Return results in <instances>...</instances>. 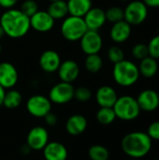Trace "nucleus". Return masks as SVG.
<instances>
[{"label": "nucleus", "mask_w": 159, "mask_h": 160, "mask_svg": "<svg viewBox=\"0 0 159 160\" xmlns=\"http://www.w3.org/2000/svg\"><path fill=\"white\" fill-rule=\"evenodd\" d=\"M131 32V25L125 20H122L112 23V26L110 30V38L113 42L117 44L124 43L130 38Z\"/></svg>", "instance_id": "17"}, {"label": "nucleus", "mask_w": 159, "mask_h": 160, "mask_svg": "<svg viewBox=\"0 0 159 160\" xmlns=\"http://www.w3.org/2000/svg\"><path fill=\"white\" fill-rule=\"evenodd\" d=\"M19 0H0V7L5 8V9H8V8H12Z\"/></svg>", "instance_id": "36"}, {"label": "nucleus", "mask_w": 159, "mask_h": 160, "mask_svg": "<svg viewBox=\"0 0 159 160\" xmlns=\"http://www.w3.org/2000/svg\"><path fill=\"white\" fill-rule=\"evenodd\" d=\"M19 75L14 65L8 62L0 63V85L5 89L13 88L18 82Z\"/></svg>", "instance_id": "13"}, {"label": "nucleus", "mask_w": 159, "mask_h": 160, "mask_svg": "<svg viewBox=\"0 0 159 160\" xmlns=\"http://www.w3.org/2000/svg\"><path fill=\"white\" fill-rule=\"evenodd\" d=\"M131 54L136 60H142L149 55L148 46L145 43H137L133 46L131 50Z\"/></svg>", "instance_id": "29"}, {"label": "nucleus", "mask_w": 159, "mask_h": 160, "mask_svg": "<svg viewBox=\"0 0 159 160\" xmlns=\"http://www.w3.org/2000/svg\"><path fill=\"white\" fill-rule=\"evenodd\" d=\"M83 20L88 30H96L98 31L107 22L105 10L101 8H91L90 10L84 15Z\"/></svg>", "instance_id": "16"}, {"label": "nucleus", "mask_w": 159, "mask_h": 160, "mask_svg": "<svg viewBox=\"0 0 159 160\" xmlns=\"http://www.w3.org/2000/svg\"><path fill=\"white\" fill-rule=\"evenodd\" d=\"M117 98L116 91L110 85H102L96 92V101L100 107L112 108Z\"/></svg>", "instance_id": "18"}, {"label": "nucleus", "mask_w": 159, "mask_h": 160, "mask_svg": "<svg viewBox=\"0 0 159 160\" xmlns=\"http://www.w3.org/2000/svg\"><path fill=\"white\" fill-rule=\"evenodd\" d=\"M43 118H44L45 123H46L48 126H50V127L55 126V125L57 124V122H58V118H57L56 114H54V113H52V112H50L48 114H46Z\"/></svg>", "instance_id": "35"}, {"label": "nucleus", "mask_w": 159, "mask_h": 160, "mask_svg": "<svg viewBox=\"0 0 159 160\" xmlns=\"http://www.w3.org/2000/svg\"><path fill=\"white\" fill-rule=\"evenodd\" d=\"M157 94H158V98H159V92H157Z\"/></svg>", "instance_id": "44"}, {"label": "nucleus", "mask_w": 159, "mask_h": 160, "mask_svg": "<svg viewBox=\"0 0 159 160\" xmlns=\"http://www.w3.org/2000/svg\"><path fill=\"white\" fill-rule=\"evenodd\" d=\"M119 1H122V2H129L131 0H119Z\"/></svg>", "instance_id": "41"}, {"label": "nucleus", "mask_w": 159, "mask_h": 160, "mask_svg": "<svg viewBox=\"0 0 159 160\" xmlns=\"http://www.w3.org/2000/svg\"><path fill=\"white\" fill-rule=\"evenodd\" d=\"M47 12L54 19V20H61L65 19L68 15L67 5L65 0L54 1L51 2Z\"/></svg>", "instance_id": "23"}, {"label": "nucleus", "mask_w": 159, "mask_h": 160, "mask_svg": "<svg viewBox=\"0 0 159 160\" xmlns=\"http://www.w3.org/2000/svg\"><path fill=\"white\" fill-rule=\"evenodd\" d=\"M48 142L49 134L45 128L37 126L29 130L26 137V144L31 150H43V148L46 146Z\"/></svg>", "instance_id": "10"}, {"label": "nucleus", "mask_w": 159, "mask_h": 160, "mask_svg": "<svg viewBox=\"0 0 159 160\" xmlns=\"http://www.w3.org/2000/svg\"><path fill=\"white\" fill-rule=\"evenodd\" d=\"M5 93H6V89L3 86L0 85V106L3 105V100H4Z\"/></svg>", "instance_id": "38"}, {"label": "nucleus", "mask_w": 159, "mask_h": 160, "mask_svg": "<svg viewBox=\"0 0 159 160\" xmlns=\"http://www.w3.org/2000/svg\"><path fill=\"white\" fill-rule=\"evenodd\" d=\"M148 8H159V0H142Z\"/></svg>", "instance_id": "37"}, {"label": "nucleus", "mask_w": 159, "mask_h": 160, "mask_svg": "<svg viewBox=\"0 0 159 160\" xmlns=\"http://www.w3.org/2000/svg\"><path fill=\"white\" fill-rule=\"evenodd\" d=\"M67 150L66 146L58 142H51L43 148V157L45 160H67Z\"/></svg>", "instance_id": "19"}, {"label": "nucleus", "mask_w": 159, "mask_h": 160, "mask_svg": "<svg viewBox=\"0 0 159 160\" xmlns=\"http://www.w3.org/2000/svg\"><path fill=\"white\" fill-rule=\"evenodd\" d=\"M26 110L36 118H43L52 110V102L43 95H34L26 101Z\"/></svg>", "instance_id": "8"}, {"label": "nucleus", "mask_w": 159, "mask_h": 160, "mask_svg": "<svg viewBox=\"0 0 159 160\" xmlns=\"http://www.w3.org/2000/svg\"><path fill=\"white\" fill-rule=\"evenodd\" d=\"M140 71L138 66L129 60L114 64L112 68V77L114 82L122 87H129L134 85L140 79Z\"/></svg>", "instance_id": "3"}, {"label": "nucleus", "mask_w": 159, "mask_h": 160, "mask_svg": "<svg viewBox=\"0 0 159 160\" xmlns=\"http://www.w3.org/2000/svg\"><path fill=\"white\" fill-rule=\"evenodd\" d=\"M148 46V52H149V55L157 60L159 59V35L154 36L149 43L147 44Z\"/></svg>", "instance_id": "33"}, {"label": "nucleus", "mask_w": 159, "mask_h": 160, "mask_svg": "<svg viewBox=\"0 0 159 160\" xmlns=\"http://www.w3.org/2000/svg\"><path fill=\"white\" fill-rule=\"evenodd\" d=\"M66 131L71 136L82 134L87 128V120L82 114H73L66 122Z\"/></svg>", "instance_id": "20"}, {"label": "nucleus", "mask_w": 159, "mask_h": 160, "mask_svg": "<svg viewBox=\"0 0 159 160\" xmlns=\"http://www.w3.org/2000/svg\"><path fill=\"white\" fill-rule=\"evenodd\" d=\"M96 116H97V120L98 121V123L103 126L111 125L116 119V115H115L113 109L107 108V107H100Z\"/></svg>", "instance_id": "26"}, {"label": "nucleus", "mask_w": 159, "mask_h": 160, "mask_svg": "<svg viewBox=\"0 0 159 160\" xmlns=\"http://www.w3.org/2000/svg\"><path fill=\"white\" fill-rule=\"evenodd\" d=\"M148 17V7L140 0H131L124 9V20L132 25L143 23Z\"/></svg>", "instance_id": "6"}, {"label": "nucleus", "mask_w": 159, "mask_h": 160, "mask_svg": "<svg viewBox=\"0 0 159 160\" xmlns=\"http://www.w3.org/2000/svg\"><path fill=\"white\" fill-rule=\"evenodd\" d=\"M108 58L112 63L116 64V63H119L125 59V52L119 46L114 45V46H112L109 48Z\"/></svg>", "instance_id": "30"}, {"label": "nucleus", "mask_w": 159, "mask_h": 160, "mask_svg": "<svg viewBox=\"0 0 159 160\" xmlns=\"http://www.w3.org/2000/svg\"><path fill=\"white\" fill-rule=\"evenodd\" d=\"M92 98V92L89 88L81 86L75 89L74 91V98H76L79 102H87Z\"/></svg>", "instance_id": "31"}, {"label": "nucleus", "mask_w": 159, "mask_h": 160, "mask_svg": "<svg viewBox=\"0 0 159 160\" xmlns=\"http://www.w3.org/2000/svg\"><path fill=\"white\" fill-rule=\"evenodd\" d=\"M67 5L69 15L83 18L92 8V0H67Z\"/></svg>", "instance_id": "21"}, {"label": "nucleus", "mask_w": 159, "mask_h": 160, "mask_svg": "<svg viewBox=\"0 0 159 160\" xmlns=\"http://www.w3.org/2000/svg\"><path fill=\"white\" fill-rule=\"evenodd\" d=\"M40 68L46 73L56 72L61 64V57L59 53L53 50L44 51L38 60Z\"/></svg>", "instance_id": "15"}, {"label": "nucleus", "mask_w": 159, "mask_h": 160, "mask_svg": "<svg viewBox=\"0 0 159 160\" xmlns=\"http://www.w3.org/2000/svg\"><path fill=\"white\" fill-rule=\"evenodd\" d=\"M61 34L63 38L70 42L79 41L88 30L83 18L68 15L61 24Z\"/></svg>", "instance_id": "5"}, {"label": "nucleus", "mask_w": 159, "mask_h": 160, "mask_svg": "<svg viewBox=\"0 0 159 160\" xmlns=\"http://www.w3.org/2000/svg\"><path fill=\"white\" fill-rule=\"evenodd\" d=\"M138 68L141 76L151 79L155 77L158 71V63L157 59L148 55L147 57L140 61V65L138 66Z\"/></svg>", "instance_id": "22"}, {"label": "nucleus", "mask_w": 159, "mask_h": 160, "mask_svg": "<svg viewBox=\"0 0 159 160\" xmlns=\"http://www.w3.org/2000/svg\"><path fill=\"white\" fill-rule=\"evenodd\" d=\"M137 102L141 111L151 112L159 107V98L157 91L153 89L142 90L137 97Z\"/></svg>", "instance_id": "12"}, {"label": "nucleus", "mask_w": 159, "mask_h": 160, "mask_svg": "<svg viewBox=\"0 0 159 160\" xmlns=\"http://www.w3.org/2000/svg\"><path fill=\"white\" fill-rule=\"evenodd\" d=\"M54 19L45 10H38L30 17V26L37 32L47 33L54 26Z\"/></svg>", "instance_id": "11"}, {"label": "nucleus", "mask_w": 159, "mask_h": 160, "mask_svg": "<svg viewBox=\"0 0 159 160\" xmlns=\"http://www.w3.org/2000/svg\"><path fill=\"white\" fill-rule=\"evenodd\" d=\"M74 91L75 88L72 83L60 82L51 88L49 92V99L54 104H67L74 98Z\"/></svg>", "instance_id": "7"}, {"label": "nucleus", "mask_w": 159, "mask_h": 160, "mask_svg": "<svg viewBox=\"0 0 159 160\" xmlns=\"http://www.w3.org/2000/svg\"><path fill=\"white\" fill-rule=\"evenodd\" d=\"M1 52H2V46H1V44H0V53H1Z\"/></svg>", "instance_id": "43"}, {"label": "nucleus", "mask_w": 159, "mask_h": 160, "mask_svg": "<svg viewBox=\"0 0 159 160\" xmlns=\"http://www.w3.org/2000/svg\"><path fill=\"white\" fill-rule=\"evenodd\" d=\"M84 66L86 70L90 73H97L103 67V60L98 53L89 54L85 58Z\"/></svg>", "instance_id": "25"}, {"label": "nucleus", "mask_w": 159, "mask_h": 160, "mask_svg": "<svg viewBox=\"0 0 159 160\" xmlns=\"http://www.w3.org/2000/svg\"><path fill=\"white\" fill-rule=\"evenodd\" d=\"M48 1H50V2H54V1H60V0H48Z\"/></svg>", "instance_id": "42"}, {"label": "nucleus", "mask_w": 159, "mask_h": 160, "mask_svg": "<svg viewBox=\"0 0 159 160\" xmlns=\"http://www.w3.org/2000/svg\"><path fill=\"white\" fill-rule=\"evenodd\" d=\"M146 133L152 141H159V121L151 123Z\"/></svg>", "instance_id": "34"}, {"label": "nucleus", "mask_w": 159, "mask_h": 160, "mask_svg": "<svg viewBox=\"0 0 159 160\" xmlns=\"http://www.w3.org/2000/svg\"><path fill=\"white\" fill-rule=\"evenodd\" d=\"M20 9L30 18L37 11H38V5L35 0H25L22 2Z\"/></svg>", "instance_id": "32"}, {"label": "nucleus", "mask_w": 159, "mask_h": 160, "mask_svg": "<svg viewBox=\"0 0 159 160\" xmlns=\"http://www.w3.org/2000/svg\"><path fill=\"white\" fill-rule=\"evenodd\" d=\"M154 160H159V159H154Z\"/></svg>", "instance_id": "45"}, {"label": "nucleus", "mask_w": 159, "mask_h": 160, "mask_svg": "<svg viewBox=\"0 0 159 160\" xmlns=\"http://www.w3.org/2000/svg\"><path fill=\"white\" fill-rule=\"evenodd\" d=\"M0 25L6 36L11 38H20L24 37L30 30V18L21 9H6L0 17Z\"/></svg>", "instance_id": "1"}, {"label": "nucleus", "mask_w": 159, "mask_h": 160, "mask_svg": "<svg viewBox=\"0 0 159 160\" xmlns=\"http://www.w3.org/2000/svg\"><path fill=\"white\" fill-rule=\"evenodd\" d=\"M105 15L108 22L114 23L124 20V9L118 6H112L105 11Z\"/></svg>", "instance_id": "28"}, {"label": "nucleus", "mask_w": 159, "mask_h": 160, "mask_svg": "<svg viewBox=\"0 0 159 160\" xmlns=\"http://www.w3.org/2000/svg\"><path fill=\"white\" fill-rule=\"evenodd\" d=\"M22 96L18 90L11 88L5 93L3 106H5L7 109H10V110L16 109L22 104Z\"/></svg>", "instance_id": "24"}, {"label": "nucleus", "mask_w": 159, "mask_h": 160, "mask_svg": "<svg viewBox=\"0 0 159 160\" xmlns=\"http://www.w3.org/2000/svg\"><path fill=\"white\" fill-rule=\"evenodd\" d=\"M5 36H6V34H5V32H4V30H3L2 26L0 25V40H1Z\"/></svg>", "instance_id": "40"}, {"label": "nucleus", "mask_w": 159, "mask_h": 160, "mask_svg": "<svg viewBox=\"0 0 159 160\" xmlns=\"http://www.w3.org/2000/svg\"><path fill=\"white\" fill-rule=\"evenodd\" d=\"M153 141L146 132L134 131L127 134L121 142L123 152L132 158H142L152 149Z\"/></svg>", "instance_id": "2"}, {"label": "nucleus", "mask_w": 159, "mask_h": 160, "mask_svg": "<svg viewBox=\"0 0 159 160\" xmlns=\"http://www.w3.org/2000/svg\"><path fill=\"white\" fill-rule=\"evenodd\" d=\"M57 72L61 82L72 83L80 75V67L76 61L68 59L61 62Z\"/></svg>", "instance_id": "14"}, {"label": "nucleus", "mask_w": 159, "mask_h": 160, "mask_svg": "<svg viewBox=\"0 0 159 160\" xmlns=\"http://www.w3.org/2000/svg\"><path fill=\"white\" fill-rule=\"evenodd\" d=\"M79 41L82 52L86 55L98 53L103 46L102 37L96 30H87Z\"/></svg>", "instance_id": "9"}, {"label": "nucleus", "mask_w": 159, "mask_h": 160, "mask_svg": "<svg viewBox=\"0 0 159 160\" xmlns=\"http://www.w3.org/2000/svg\"><path fill=\"white\" fill-rule=\"evenodd\" d=\"M30 148L28 147V145L27 144H25V145H22V149H21V151H22V153L23 154V155H27L29 152H30Z\"/></svg>", "instance_id": "39"}, {"label": "nucleus", "mask_w": 159, "mask_h": 160, "mask_svg": "<svg viewBox=\"0 0 159 160\" xmlns=\"http://www.w3.org/2000/svg\"><path fill=\"white\" fill-rule=\"evenodd\" d=\"M116 118L123 121H132L140 116L141 109L137 99L131 96L118 97L112 107Z\"/></svg>", "instance_id": "4"}, {"label": "nucleus", "mask_w": 159, "mask_h": 160, "mask_svg": "<svg viewBox=\"0 0 159 160\" xmlns=\"http://www.w3.org/2000/svg\"><path fill=\"white\" fill-rule=\"evenodd\" d=\"M88 156L91 160H109L110 152L105 146L95 144L89 148Z\"/></svg>", "instance_id": "27"}]
</instances>
